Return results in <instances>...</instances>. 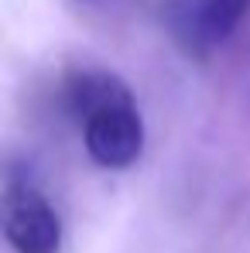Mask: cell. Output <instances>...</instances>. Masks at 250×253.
I'll return each mask as SVG.
<instances>
[{"mask_svg": "<svg viewBox=\"0 0 250 253\" xmlns=\"http://www.w3.org/2000/svg\"><path fill=\"white\" fill-rule=\"evenodd\" d=\"M247 10L250 0H178L171 10V28L192 55H206L233 38Z\"/></svg>", "mask_w": 250, "mask_h": 253, "instance_id": "obj_3", "label": "cell"}, {"mask_svg": "<svg viewBox=\"0 0 250 253\" xmlns=\"http://www.w3.org/2000/svg\"><path fill=\"white\" fill-rule=\"evenodd\" d=\"M7 215H3V240L14 253H58L62 247V219L48 206L38 185L24 174L7 178Z\"/></svg>", "mask_w": 250, "mask_h": 253, "instance_id": "obj_1", "label": "cell"}, {"mask_svg": "<svg viewBox=\"0 0 250 253\" xmlns=\"http://www.w3.org/2000/svg\"><path fill=\"white\" fill-rule=\"evenodd\" d=\"M134 103V92L130 85L113 76V72H103V69H86V72H76L69 76L65 83V110L86 124L89 117L110 110V106H127Z\"/></svg>", "mask_w": 250, "mask_h": 253, "instance_id": "obj_4", "label": "cell"}, {"mask_svg": "<svg viewBox=\"0 0 250 253\" xmlns=\"http://www.w3.org/2000/svg\"><path fill=\"white\" fill-rule=\"evenodd\" d=\"M83 144L103 168H130L144 151V120L137 103L110 106L83 124Z\"/></svg>", "mask_w": 250, "mask_h": 253, "instance_id": "obj_2", "label": "cell"}]
</instances>
